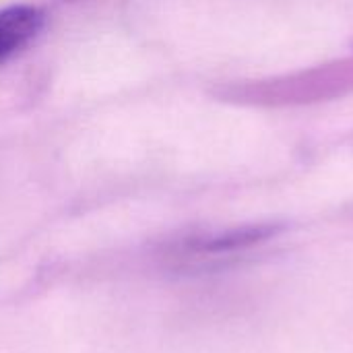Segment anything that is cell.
I'll use <instances>...</instances> for the list:
<instances>
[{
  "label": "cell",
  "mask_w": 353,
  "mask_h": 353,
  "mask_svg": "<svg viewBox=\"0 0 353 353\" xmlns=\"http://www.w3.org/2000/svg\"><path fill=\"white\" fill-rule=\"evenodd\" d=\"M275 234H277V228H273V225L244 228V230L228 232V234H221L215 238L194 240L188 248L192 252H201V254H221V252H232L238 248H248V246L261 244Z\"/></svg>",
  "instance_id": "obj_3"
},
{
  "label": "cell",
  "mask_w": 353,
  "mask_h": 353,
  "mask_svg": "<svg viewBox=\"0 0 353 353\" xmlns=\"http://www.w3.org/2000/svg\"><path fill=\"white\" fill-rule=\"evenodd\" d=\"M353 91V58L335 60L281 77L234 85L225 95L240 103L285 108L329 101Z\"/></svg>",
  "instance_id": "obj_1"
},
{
  "label": "cell",
  "mask_w": 353,
  "mask_h": 353,
  "mask_svg": "<svg viewBox=\"0 0 353 353\" xmlns=\"http://www.w3.org/2000/svg\"><path fill=\"white\" fill-rule=\"evenodd\" d=\"M43 14L33 6H10L0 10V62L25 46L41 27Z\"/></svg>",
  "instance_id": "obj_2"
}]
</instances>
